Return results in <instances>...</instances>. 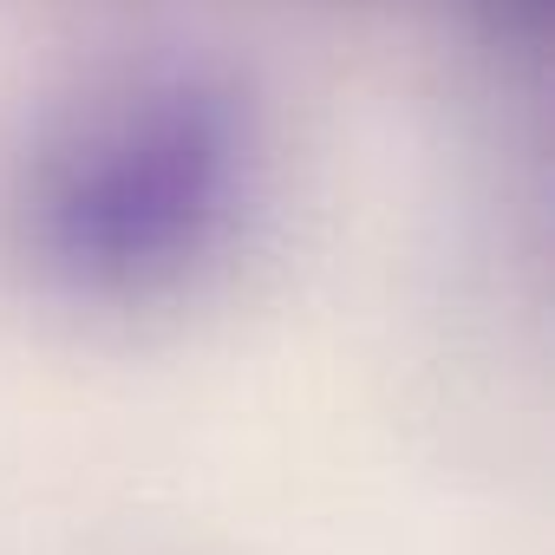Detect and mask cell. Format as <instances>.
Segmentation results:
<instances>
[{"label":"cell","instance_id":"1","mask_svg":"<svg viewBox=\"0 0 555 555\" xmlns=\"http://www.w3.org/2000/svg\"><path fill=\"white\" fill-rule=\"evenodd\" d=\"M255 183V105L222 66L151 60L86 92L27 170V255L53 288L131 308L203 274Z\"/></svg>","mask_w":555,"mask_h":555}]
</instances>
